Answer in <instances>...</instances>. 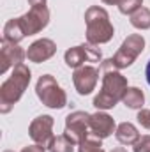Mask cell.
<instances>
[{
    "instance_id": "obj_27",
    "label": "cell",
    "mask_w": 150,
    "mask_h": 152,
    "mask_svg": "<svg viewBox=\"0 0 150 152\" xmlns=\"http://www.w3.org/2000/svg\"><path fill=\"white\" fill-rule=\"evenodd\" d=\"M110 152H127L124 147H117V149H113V151H110Z\"/></svg>"
},
{
    "instance_id": "obj_20",
    "label": "cell",
    "mask_w": 150,
    "mask_h": 152,
    "mask_svg": "<svg viewBox=\"0 0 150 152\" xmlns=\"http://www.w3.org/2000/svg\"><path fill=\"white\" fill-rule=\"evenodd\" d=\"M140 7H143V0H122L118 4V11L122 14H133L134 11H138Z\"/></svg>"
},
{
    "instance_id": "obj_15",
    "label": "cell",
    "mask_w": 150,
    "mask_h": 152,
    "mask_svg": "<svg viewBox=\"0 0 150 152\" xmlns=\"http://www.w3.org/2000/svg\"><path fill=\"white\" fill-rule=\"evenodd\" d=\"M122 101H124V104H125L127 108L140 110V108H143V103H145L143 90H140L138 87H127V90H125Z\"/></svg>"
},
{
    "instance_id": "obj_5",
    "label": "cell",
    "mask_w": 150,
    "mask_h": 152,
    "mask_svg": "<svg viewBox=\"0 0 150 152\" xmlns=\"http://www.w3.org/2000/svg\"><path fill=\"white\" fill-rule=\"evenodd\" d=\"M145 50V39L141 34H131L127 39H124V42L120 44L118 51L111 57V62L117 69H125L129 67L138 55H141Z\"/></svg>"
},
{
    "instance_id": "obj_22",
    "label": "cell",
    "mask_w": 150,
    "mask_h": 152,
    "mask_svg": "<svg viewBox=\"0 0 150 152\" xmlns=\"http://www.w3.org/2000/svg\"><path fill=\"white\" fill-rule=\"evenodd\" d=\"M136 118L145 129H150V110H140Z\"/></svg>"
},
{
    "instance_id": "obj_13",
    "label": "cell",
    "mask_w": 150,
    "mask_h": 152,
    "mask_svg": "<svg viewBox=\"0 0 150 152\" xmlns=\"http://www.w3.org/2000/svg\"><path fill=\"white\" fill-rule=\"evenodd\" d=\"M57 51V44L51 41V39H39L36 42H32L27 50V58L30 62H36L41 64L48 58H51Z\"/></svg>"
},
{
    "instance_id": "obj_18",
    "label": "cell",
    "mask_w": 150,
    "mask_h": 152,
    "mask_svg": "<svg viewBox=\"0 0 150 152\" xmlns=\"http://www.w3.org/2000/svg\"><path fill=\"white\" fill-rule=\"evenodd\" d=\"M48 149L50 152H74V143L69 138H66V134H62V136H55Z\"/></svg>"
},
{
    "instance_id": "obj_19",
    "label": "cell",
    "mask_w": 150,
    "mask_h": 152,
    "mask_svg": "<svg viewBox=\"0 0 150 152\" xmlns=\"http://www.w3.org/2000/svg\"><path fill=\"white\" fill-rule=\"evenodd\" d=\"M78 152H104V151H103V145H101V140L99 138L88 136L87 140H83L79 143V151Z\"/></svg>"
},
{
    "instance_id": "obj_3",
    "label": "cell",
    "mask_w": 150,
    "mask_h": 152,
    "mask_svg": "<svg viewBox=\"0 0 150 152\" xmlns=\"http://www.w3.org/2000/svg\"><path fill=\"white\" fill-rule=\"evenodd\" d=\"M85 23H87V41L88 44H104L111 41L115 28L110 21V14L106 9L99 5H92L85 12Z\"/></svg>"
},
{
    "instance_id": "obj_6",
    "label": "cell",
    "mask_w": 150,
    "mask_h": 152,
    "mask_svg": "<svg viewBox=\"0 0 150 152\" xmlns=\"http://www.w3.org/2000/svg\"><path fill=\"white\" fill-rule=\"evenodd\" d=\"M16 20H18V25L25 37L34 36L50 23V11L46 5H34V7H30V11L27 14H23L21 18H16Z\"/></svg>"
},
{
    "instance_id": "obj_14",
    "label": "cell",
    "mask_w": 150,
    "mask_h": 152,
    "mask_svg": "<svg viewBox=\"0 0 150 152\" xmlns=\"http://www.w3.org/2000/svg\"><path fill=\"white\" fill-rule=\"evenodd\" d=\"M115 136L117 140L122 143V145H134L141 136L138 133V129L131 124V122H122L117 126V131H115Z\"/></svg>"
},
{
    "instance_id": "obj_2",
    "label": "cell",
    "mask_w": 150,
    "mask_h": 152,
    "mask_svg": "<svg viewBox=\"0 0 150 152\" xmlns=\"http://www.w3.org/2000/svg\"><path fill=\"white\" fill-rule=\"evenodd\" d=\"M28 83H30V69L25 64L12 67V75L0 87V112L2 113L11 112V108L21 99Z\"/></svg>"
},
{
    "instance_id": "obj_1",
    "label": "cell",
    "mask_w": 150,
    "mask_h": 152,
    "mask_svg": "<svg viewBox=\"0 0 150 152\" xmlns=\"http://www.w3.org/2000/svg\"><path fill=\"white\" fill-rule=\"evenodd\" d=\"M101 69H103V88L94 97V106L97 110H110L118 101H122L127 90V78L118 73L111 58L104 60L101 64Z\"/></svg>"
},
{
    "instance_id": "obj_8",
    "label": "cell",
    "mask_w": 150,
    "mask_h": 152,
    "mask_svg": "<svg viewBox=\"0 0 150 152\" xmlns=\"http://www.w3.org/2000/svg\"><path fill=\"white\" fill-rule=\"evenodd\" d=\"M66 64L73 69H78L81 66H85V62H101L103 60V53L99 48H95L94 44H79L74 48H69L64 55Z\"/></svg>"
},
{
    "instance_id": "obj_25",
    "label": "cell",
    "mask_w": 150,
    "mask_h": 152,
    "mask_svg": "<svg viewBox=\"0 0 150 152\" xmlns=\"http://www.w3.org/2000/svg\"><path fill=\"white\" fill-rule=\"evenodd\" d=\"M101 2H104V4H108V5H118L122 0H101Z\"/></svg>"
},
{
    "instance_id": "obj_23",
    "label": "cell",
    "mask_w": 150,
    "mask_h": 152,
    "mask_svg": "<svg viewBox=\"0 0 150 152\" xmlns=\"http://www.w3.org/2000/svg\"><path fill=\"white\" fill-rule=\"evenodd\" d=\"M44 149H46V147H42V145H37V143H36V145L25 147V149H23L21 152H44Z\"/></svg>"
},
{
    "instance_id": "obj_11",
    "label": "cell",
    "mask_w": 150,
    "mask_h": 152,
    "mask_svg": "<svg viewBox=\"0 0 150 152\" xmlns=\"http://www.w3.org/2000/svg\"><path fill=\"white\" fill-rule=\"evenodd\" d=\"M27 57V53L23 51V48H20L16 42H9L5 39H2V48H0V73L5 75L11 67H16L20 64H23V58Z\"/></svg>"
},
{
    "instance_id": "obj_28",
    "label": "cell",
    "mask_w": 150,
    "mask_h": 152,
    "mask_svg": "<svg viewBox=\"0 0 150 152\" xmlns=\"http://www.w3.org/2000/svg\"><path fill=\"white\" fill-rule=\"evenodd\" d=\"M4 152H14V151H4Z\"/></svg>"
},
{
    "instance_id": "obj_4",
    "label": "cell",
    "mask_w": 150,
    "mask_h": 152,
    "mask_svg": "<svg viewBox=\"0 0 150 152\" xmlns=\"http://www.w3.org/2000/svg\"><path fill=\"white\" fill-rule=\"evenodd\" d=\"M36 94L42 101V104H46L48 108L60 110L67 104L66 92L62 90V87L57 83V80L51 75H44L39 78L37 85H36Z\"/></svg>"
},
{
    "instance_id": "obj_7",
    "label": "cell",
    "mask_w": 150,
    "mask_h": 152,
    "mask_svg": "<svg viewBox=\"0 0 150 152\" xmlns=\"http://www.w3.org/2000/svg\"><path fill=\"white\" fill-rule=\"evenodd\" d=\"M66 138H69L73 143H81L83 140H87L92 133H90V115L87 112H74L69 113L66 118V131H64Z\"/></svg>"
},
{
    "instance_id": "obj_9",
    "label": "cell",
    "mask_w": 150,
    "mask_h": 152,
    "mask_svg": "<svg viewBox=\"0 0 150 152\" xmlns=\"http://www.w3.org/2000/svg\"><path fill=\"white\" fill-rule=\"evenodd\" d=\"M28 133H30V138L42 147H50L51 140L55 138L53 136V117L50 115H41L37 118L32 120L30 127H28Z\"/></svg>"
},
{
    "instance_id": "obj_26",
    "label": "cell",
    "mask_w": 150,
    "mask_h": 152,
    "mask_svg": "<svg viewBox=\"0 0 150 152\" xmlns=\"http://www.w3.org/2000/svg\"><path fill=\"white\" fill-rule=\"evenodd\" d=\"M145 76H147V81H149V85H150V60H149V64H147V69H145Z\"/></svg>"
},
{
    "instance_id": "obj_12",
    "label": "cell",
    "mask_w": 150,
    "mask_h": 152,
    "mask_svg": "<svg viewBox=\"0 0 150 152\" xmlns=\"http://www.w3.org/2000/svg\"><path fill=\"white\" fill-rule=\"evenodd\" d=\"M113 131H117V124H115L113 117H110L104 112H97V113L90 115V133H92V136H95L99 140H104Z\"/></svg>"
},
{
    "instance_id": "obj_10",
    "label": "cell",
    "mask_w": 150,
    "mask_h": 152,
    "mask_svg": "<svg viewBox=\"0 0 150 152\" xmlns=\"http://www.w3.org/2000/svg\"><path fill=\"white\" fill-rule=\"evenodd\" d=\"M73 81H74V87L79 96H88L99 81V71L92 66H81L74 69Z\"/></svg>"
},
{
    "instance_id": "obj_21",
    "label": "cell",
    "mask_w": 150,
    "mask_h": 152,
    "mask_svg": "<svg viewBox=\"0 0 150 152\" xmlns=\"http://www.w3.org/2000/svg\"><path fill=\"white\" fill-rule=\"evenodd\" d=\"M133 149L134 152H150V136H141Z\"/></svg>"
},
{
    "instance_id": "obj_16",
    "label": "cell",
    "mask_w": 150,
    "mask_h": 152,
    "mask_svg": "<svg viewBox=\"0 0 150 152\" xmlns=\"http://www.w3.org/2000/svg\"><path fill=\"white\" fill-rule=\"evenodd\" d=\"M131 25H133L134 28H140V30L150 28V9L140 7L138 11H134V12L131 14Z\"/></svg>"
},
{
    "instance_id": "obj_24",
    "label": "cell",
    "mask_w": 150,
    "mask_h": 152,
    "mask_svg": "<svg viewBox=\"0 0 150 152\" xmlns=\"http://www.w3.org/2000/svg\"><path fill=\"white\" fill-rule=\"evenodd\" d=\"M28 4H30V7H34V5H46V0H28Z\"/></svg>"
},
{
    "instance_id": "obj_17",
    "label": "cell",
    "mask_w": 150,
    "mask_h": 152,
    "mask_svg": "<svg viewBox=\"0 0 150 152\" xmlns=\"http://www.w3.org/2000/svg\"><path fill=\"white\" fill-rule=\"evenodd\" d=\"M23 37L25 36H23V32H21V28L18 25V20L16 18L14 20H9L5 23V27H4V39L9 41V42H16L18 44Z\"/></svg>"
}]
</instances>
